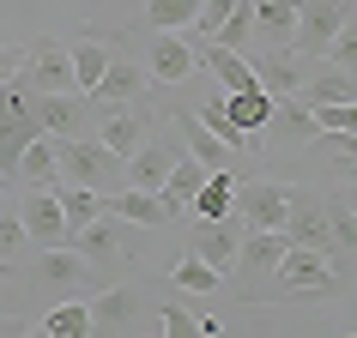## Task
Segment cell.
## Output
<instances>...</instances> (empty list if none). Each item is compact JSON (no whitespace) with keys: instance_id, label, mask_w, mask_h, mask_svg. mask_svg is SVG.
<instances>
[{"instance_id":"6da1fadb","label":"cell","mask_w":357,"mask_h":338,"mask_svg":"<svg viewBox=\"0 0 357 338\" xmlns=\"http://www.w3.org/2000/svg\"><path fill=\"white\" fill-rule=\"evenodd\" d=\"M55 163H61L67 182H79V188H97V193H115V188H121V157H115L103 139L67 133V139H55Z\"/></svg>"},{"instance_id":"7a4b0ae2","label":"cell","mask_w":357,"mask_h":338,"mask_svg":"<svg viewBox=\"0 0 357 338\" xmlns=\"http://www.w3.org/2000/svg\"><path fill=\"white\" fill-rule=\"evenodd\" d=\"M284 236L297 248H315V254H327L333 260V272H345V260H339V242H333V230H327V206H321V193L309 188H291L284 193Z\"/></svg>"},{"instance_id":"3957f363","label":"cell","mask_w":357,"mask_h":338,"mask_svg":"<svg viewBox=\"0 0 357 338\" xmlns=\"http://www.w3.org/2000/svg\"><path fill=\"white\" fill-rule=\"evenodd\" d=\"M31 133H43L37 127V103H31V91H24L19 79H6L0 85V182H13V163H19V151H24Z\"/></svg>"},{"instance_id":"277c9868","label":"cell","mask_w":357,"mask_h":338,"mask_svg":"<svg viewBox=\"0 0 357 338\" xmlns=\"http://www.w3.org/2000/svg\"><path fill=\"white\" fill-rule=\"evenodd\" d=\"M279 284H284V296H303V302H315V296H333L339 290V272H333V260L327 254H315V248H284L279 254Z\"/></svg>"},{"instance_id":"5b68a950","label":"cell","mask_w":357,"mask_h":338,"mask_svg":"<svg viewBox=\"0 0 357 338\" xmlns=\"http://www.w3.org/2000/svg\"><path fill=\"white\" fill-rule=\"evenodd\" d=\"M284 193L291 182H266V175H236V188H230V211L243 218V230H279L284 224Z\"/></svg>"},{"instance_id":"8992f818","label":"cell","mask_w":357,"mask_h":338,"mask_svg":"<svg viewBox=\"0 0 357 338\" xmlns=\"http://www.w3.org/2000/svg\"><path fill=\"white\" fill-rule=\"evenodd\" d=\"M67 248H79L97 272H103V266H115V260H133V254H139V248H133V236H128V224H121L115 211H97L85 230H73V236H67Z\"/></svg>"},{"instance_id":"52a82bcc","label":"cell","mask_w":357,"mask_h":338,"mask_svg":"<svg viewBox=\"0 0 357 338\" xmlns=\"http://www.w3.org/2000/svg\"><path fill=\"white\" fill-rule=\"evenodd\" d=\"M315 145V121L303 97H273V109L261 121V151H303Z\"/></svg>"},{"instance_id":"ba28073f","label":"cell","mask_w":357,"mask_h":338,"mask_svg":"<svg viewBox=\"0 0 357 338\" xmlns=\"http://www.w3.org/2000/svg\"><path fill=\"white\" fill-rule=\"evenodd\" d=\"M176 157H182V139H169V133H146L139 145L121 157V175H128V188H164V175L176 169Z\"/></svg>"},{"instance_id":"9c48e42d","label":"cell","mask_w":357,"mask_h":338,"mask_svg":"<svg viewBox=\"0 0 357 338\" xmlns=\"http://www.w3.org/2000/svg\"><path fill=\"white\" fill-rule=\"evenodd\" d=\"M339 24H351V6L345 0H297V37H291V49L321 61Z\"/></svg>"},{"instance_id":"30bf717a","label":"cell","mask_w":357,"mask_h":338,"mask_svg":"<svg viewBox=\"0 0 357 338\" xmlns=\"http://www.w3.org/2000/svg\"><path fill=\"white\" fill-rule=\"evenodd\" d=\"M236 248H243V218L236 211H225V218H194L188 254H200L212 272H230L236 266Z\"/></svg>"},{"instance_id":"8fae6325","label":"cell","mask_w":357,"mask_h":338,"mask_svg":"<svg viewBox=\"0 0 357 338\" xmlns=\"http://www.w3.org/2000/svg\"><path fill=\"white\" fill-rule=\"evenodd\" d=\"M248 67H255V85H261L266 97H297L303 79H309V67H315V55H303V49L279 42L273 55H255Z\"/></svg>"},{"instance_id":"7c38bea8","label":"cell","mask_w":357,"mask_h":338,"mask_svg":"<svg viewBox=\"0 0 357 338\" xmlns=\"http://www.w3.org/2000/svg\"><path fill=\"white\" fill-rule=\"evenodd\" d=\"M85 308H91V332H133V326H146V296H139L133 284L97 290Z\"/></svg>"},{"instance_id":"4fadbf2b","label":"cell","mask_w":357,"mask_h":338,"mask_svg":"<svg viewBox=\"0 0 357 338\" xmlns=\"http://www.w3.org/2000/svg\"><path fill=\"white\" fill-rule=\"evenodd\" d=\"M19 224H24V242L31 248H61L67 242V218H61V200L55 188H31L19 200Z\"/></svg>"},{"instance_id":"5bb4252c","label":"cell","mask_w":357,"mask_h":338,"mask_svg":"<svg viewBox=\"0 0 357 338\" xmlns=\"http://www.w3.org/2000/svg\"><path fill=\"white\" fill-rule=\"evenodd\" d=\"M200 67V55H194V42L182 37V31H158L146 49V79H158V85H182V79Z\"/></svg>"},{"instance_id":"9a60e30c","label":"cell","mask_w":357,"mask_h":338,"mask_svg":"<svg viewBox=\"0 0 357 338\" xmlns=\"http://www.w3.org/2000/svg\"><path fill=\"white\" fill-rule=\"evenodd\" d=\"M37 284L43 290H91L97 284V266L79 254V248H43V260H37Z\"/></svg>"},{"instance_id":"2e32d148","label":"cell","mask_w":357,"mask_h":338,"mask_svg":"<svg viewBox=\"0 0 357 338\" xmlns=\"http://www.w3.org/2000/svg\"><path fill=\"white\" fill-rule=\"evenodd\" d=\"M24 73H31V85H37V97L43 91H79L73 85V61H67V42H31L24 49Z\"/></svg>"},{"instance_id":"e0dca14e","label":"cell","mask_w":357,"mask_h":338,"mask_svg":"<svg viewBox=\"0 0 357 338\" xmlns=\"http://www.w3.org/2000/svg\"><path fill=\"white\" fill-rule=\"evenodd\" d=\"M31 103H37V127L55 133V139L79 133V127H85V115H91L85 91H43V97H31Z\"/></svg>"},{"instance_id":"ac0fdd59","label":"cell","mask_w":357,"mask_h":338,"mask_svg":"<svg viewBox=\"0 0 357 338\" xmlns=\"http://www.w3.org/2000/svg\"><path fill=\"white\" fill-rule=\"evenodd\" d=\"M13 182L24 188H61V163H55V133H31L13 163Z\"/></svg>"},{"instance_id":"d6986e66","label":"cell","mask_w":357,"mask_h":338,"mask_svg":"<svg viewBox=\"0 0 357 338\" xmlns=\"http://www.w3.org/2000/svg\"><path fill=\"white\" fill-rule=\"evenodd\" d=\"M139 91H146V67L109 55V67H103V79L85 91V103H91V109H103V103H139Z\"/></svg>"},{"instance_id":"ffe728a7","label":"cell","mask_w":357,"mask_h":338,"mask_svg":"<svg viewBox=\"0 0 357 338\" xmlns=\"http://www.w3.org/2000/svg\"><path fill=\"white\" fill-rule=\"evenodd\" d=\"M103 211H115L121 224H146V230L169 224L164 200H158V193H151V188H115V193H103Z\"/></svg>"},{"instance_id":"44dd1931","label":"cell","mask_w":357,"mask_h":338,"mask_svg":"<svg viewBox=\"0 0 357 338\" xmlns=\"http://www.w3.org/2000/svg\"><path fill=\"white\" fill-rule=\"evenodd\" d=\"M291 248V236L284 230H243V248H236V266H243L248 278H261V272H273L279 266V254Z\"/></svg>"},{"instance_id":"7402d4cb","label":"cell","mask_w":357,"mask_h":338,"mask_svg":"<svg viewBox=\"0 0 357 338\" xmlns=\"http://www.w3.org/2000/svg\"><path fill=\"white\" fill-rule=\"evenodd\" d=\"M103 127H97V139H103V145L115 151V157H128L133 145H139V139H146V121H139V109H133V103H103Z\"/></svg>"},{"instance_id":"603a6c76","label":"cell","mask_w":357,"mask_h":338,"mask_svg":"<svg viewBox=\"0 0 357 338\" xmlns=\"http://www.w3.org/2000/svg\"><path fill=\"white\" fill-rule=\"evenodd\" d=\"M255 6V37L266 49H279V42L297 37V0H248Z\"/></svg>"},{"instance_id":"cb8c5ba5","label":"cell","mask_w":357,"mask_h":338,"mask_svg":"<svg viewBox=\"0 0 357 338\" xmlns=\"http://www.w3.org/2000/svg\"><path fill=\"white\" fill-rule=\"evenodd\" d=\"M297 97L309 103V109H321V103H351L357 85H351V73H339L333 61H327V67H309V79H303Z\"/></svg>"},{"instance_id":"d4e9b609","label":"cell","mask_w":357,"mask_h":338,"mask_svg":"<svg viewBox=\"0 0 357 338\" xmlns=\"http://www.w3.org/2000/svg\"><path fill=\"white\" fill-rule=\"evenodd\" d=\"M176 133H182V151H188V157H200L206 169H225V163H230V151L218 145V133H212L200 115L182 109V115H176Z\"/></svg>"},{"instance_id":"484cf974","label":"cell","mask_w":357,"mask_h":338,"mask_svg":"<svg viewBox=\"0 0 357 338\" xmlns=\"http://www.w3.org/2000/svg\"><path fill=\"white\" fill-rule=\"evenodd\" d=\"M43 338H91V308H85V296H67L55 302L43 320H31Z\"/></svg>"},{"instance_id":"4316f807","label":"cell","mask_w":357,"mask_h":338,"mask_svg":"<svg viewBox=\"0 0 357 338\" xmlns=\"http://www.w3.org/2000/svg\"><path fill=\"white\" fill-rule=\"evenodd\" d=\"M230 188H236V175H230V163H225V169H206V182L194 188L188 211H194V218H225V211H230Z\"/></svg>"},{"instance_id":"83f0119b","label":"cell","mask_w":357,"mask_h":338,"mask_svg":"<svg viewBox=\"0 0 357 338\" xmlns=\"http://www.w3.org/2000/svg\"><path fill=\"white\" fill-rule=\"evenodd\" d=\"M67 61H73V85H79V91H91L97 79H103V67H109V42L79 37V42H67Z\"/></svg>"},{"instance_id":"f1b7e54d","label":"cell","mask_w":357,"mask_h":338,"mask_svg":"<svg viewBox=\"0 0 357 338\" xmlns=\"http://www.w3.org/2000/svg\"><path fill=\"white\" fill-rule=\"evenodd\" d=\"M200 61L212 67V79H218L225 91H255V67H248V61L236 55V49H218V42H212V49H206Z\"/></svg>"},{"instance_id":"f546056e","label":"cell","mask_w":357,"mask_h":338,"mask_svg":"<svg viewBox=\"0 0 357 338\" xmlns=\"http://www.w3.org/2000/svg\"><path fill=\"white\" fill-rule=\"evenodd\" d=\"M194 115H200V121H206V127L218 133V145H225L230 157H236V151H243V157H255V139H248V133H243V127H236V121L225 115V97H212V103H200Z\"/></svg>"},{"instance_id":"4dcf8cb0","label":"cell","mask_w":357,"mask_h":338,"mask_svg":"<svg viewBox=\"0 0 357 338\" xmlns=\"http://www.w3.org/2000/svg\"><path fill=\"white\" fill-rule=\"evenodd\" d=\"M327 206V230H333V242H339V260L351 266V248H357V218H351V188H339L333 200H321Z\"/></svg>"},{"instance_id":"1f68e13d","label":"cell","mask_w":357,"mask_h":338,"mask_svg":"<svg viewBox=\"0 0 357 338\" xmlns=\"http://www.w3.org/2000/svg\"><path fill=\"white\" fill-rule=\"evenodd\" d=\"M55 200H61V218H67V236L85 230L97 211H103V193H97V188H79V182H73V188H61Z\"/></svg>"},{"instance_id":"d6a6232c","label":"cell","mask_w":357,"mask_h":338,"mask_svg":"<svg viewBox=\"0 0 357 338\" xmlns=\"http://www.w3.org/2000/svg\"><path fill=\"white\" fill-rule=\"evenodd\" d=\"M169 284H176V290H194V296H212V290L225 284V272H212L200 254H182V260H176V272H169Z\"/></svg>"},{"instance_id":"836d02e7","label":"cell","mask_w":357,"mask_h":338,"mask_svg":"<svg viewBox=\"0 0 357 338\" xmlns=\"http://www.w3.org/2000/svg\"><path fill=\"white\" fill-rule=\"evenodd\" d=\"M212 42H218V49H236V55H243L248 42H255V6H248V0H236V6H230V19L218 24V31H212Z\"/></svg>"},{"instance_id":"e575fe53","label":"cell","mask_w":357,"mask_h":338,"mask_svg":"<svg viewBox=\"0 0 357 338\" xmlns=\"http://www.w3.org/2000/svg\"><path fill=\"white\" fill-rule=\"evenodd\" d=\"M200 0H146V24L151 31H188Z\"/></svg>"},{"instance_id":"d590c367","label":"cell","mask_w":357,"mask_h":338,"mask_svg":"<svg viewBox=\"0 0 357 338\" xmlns=\"http://www.w3.org/2000/svg\"><path fill=\"white\" fill-rule=\"evenodd\" d=\"M309 121H315V139L321 133H357V109L351 103H321V109H309Z\"/></svg>"},{"instance_id":"8d00e7d4","label":"cell","mask_w":357,"mask_h":338,"mask_svg":"<svg viewBox=\"0 0 357 338\" xmlns=\"http://www.w3.org/2000/svg\"><path fill=\"white\" fill-rule=\"evenodd\" d=\"M327 61H333L339 73H351V67H357V31H351V24H339V31H333V42H327Z\"/></svg>"},{"instance_id":"74e56055","label":"cell","mask_w":357,"mask_h":338,"mask_svg":"<svg viewBox=\"0 0 357 338\" xmlns=\"http://www.w3.org/2000/svg\"><path fill=\"white\" fill-rule=\"evenodd\" d=\"M230 6H236V0H200V6H194V24H188V31L212 37V31H218V24L230 19Z\"/></svg>"},{"instance_id":"f35d334b","label":"cell","mask_w":357,"mask_h":338,"mask_svg":"<svg viewBox=\"0 0 357 338\" xmlns=\"http://www.w3.org/2000/svg\"><path fill=\"white\" fill-rule=\"evenodd\" d=\"M158 332H164V338H194V332H200V320H194L188 308H176V302H169L164 314H158Z\"/></svg>"},{"instance_id":"ab89813d","label":"cell","mask_w":357,"mask_h":338,"mask_svg":"<svg viewBox=\"0 0 357 338\" xmlns=\"http://www.w3.org/2000/svg\"><path fill=\"white\" fill-rule=\"evenodd\" d=\"M19 248H24V224H19V211H13V218L0 211V266L19 260Z\"/></svg>"},{"instance_id":"60d3db41","label":"cell","mask_w":357,"mask_h":338,"mask_svg":"<svg viewBox=\"0 0 357 338\" xmlns=\"http://www.w3.org/2000/svg\"><path fill=\"white\" fill-rule=\"evenodd\" d=\"M6 79H24V49L19 42H0V85Z\"/></svg>"}]
</instances>
